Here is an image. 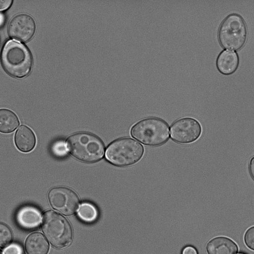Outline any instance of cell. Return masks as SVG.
I'll return each mask as SVG.
<instances>
[{"label":"cell","mask_w":254,"mask_h":254,"mask_svg":"<svg viewBox=\"0 0 254 254\" xmlns=\"http://www.w3.org/2000/svg\"><path fill=\"white\" fill-rule=\"evenodd\" d=\"M0 58L3 69L15 77L26 76L32 67L33 58L30 50L24 44L14 40L5 43Z\"/></svg>","instance_id":"obj_1"},{"label":"cell","mask_w":254,"mask_h":254,"mask_svg":"<svg viewBox=\"0 0 254 254\" xmlns=\"http://www.w3.org/2000/svg\"><path fill=\"white\" fill-rule=\"evenodd\" d=\"M68 150L76 159L85 163H95L103 157L105 146L97 135L87 132H79L66 141Z\"/></svg>","instance_id":"obj_2"},{"label":"cell","mask_w":254,"mask_h":254,"mask_svg":"<svg viewBox=\"0 0 254 254\" xmlns=\"http://www.w3.org/2000/svg\"><path fill=\"white\" fill-rule=\"evenodd\" d=\"M42 230L51 245L57 249L68 247L73 237L72 227L69 222L58 213L46 211L43 215Z\"/></svg>","instance_id":"obj_3"},{"label":"cell","mask_w":254,"mask_h":254,"mask_svg":"<svg viewBox=\"0 0 254 254\" xmlns=\"http://www.w3.org/2000/svg\"><path fill=\"white\" fill-rule=\"evenodd\" d=\"M144 148L138 141L130 137L118 138L108 146L106 158L118 167H127L135 164L142 157Z\"/></svg>","instance_id":"obj_4"},{"label":"cell","mask_w":254,"mask_h":254,"mask_svg":"<svg viewBox=\"0 0 254 254\" xmlns=\"http://www.w3.org/2000/svg\"><path fill=\"white\" fill-rule=\"evenodd\" d=\"M130 133L132 137L146 145L160 146L169 138V126L160 118L148 117L134 124Z\"/></svg>","instance_id":"obj_5"},{"label":"cell","mask_w":254,"mask_h":254,"mask_svg":"<svg viewBox=\"0 0 254 254\" xmlns=\"http://www.w3.org/2000/svg\"><path fill=\"white\" fill-rule=\"evenodd\" d=\"M218 36L221 45L224 48L240 49L244 45L248 36L244 18L238 13L229 14L221 23Z\"/></svg>","instance_id":"obj_6"},{"label":"cell","mask_w":254,"mask_h":254,"mask_svg":"<svg viewBox=\"0 0 254 254\" xmlns=\"http://www.w3.org/2000/svg\"><path fill=\"white\" fill-rule=\"evenodd\" d=\"M48 199L54 209L67 216L73 215L79 203L76 193L71 189L64 187L52 189L48 193Z\"/></svg>","instance_id":"obj_7"},{"label":"cell","mask_w":254,"mask_h":254,"mask_svg":"<svg viewBox=\"0 0 254 254\" xmlns=\"http://www.w3.org/2000/svg\"><path fill=\"white\" fill-rule=\"evenodd\" d=\"M202 131L199 123L195 119L185 117L176 120L171 127L172 139L180 143H190L196 140Z\"/></svg>","instance_id":"obj_8"},{"label":"cell","mask_w":254,"mask_h":254,"mask_svg":"<svg viewBox=\"0 0 254 254\" xmlns=\"http://www.w3.org/2000/svg\"><path fill=\"white\" fill-rule=\"evenodd\" d=\"M36 30V23L30 14L20 13L13 16L7 25L8 35L17 40L26 42L34 36Z\"/></svg>","instance_id":"obj_9"},{"label":"cell","mask_w":254,"mask_h":254,"mask_svg":"<svg viewBox=\"0 0 254 254\" xmlns=\"http://www.w3.org/2000/svg\"><path fill=\"white\" fill-rule=\"evenodd\" d=\"M16 219L18 224L26 229H33L39 226L42 215L40 210L32 206H24L17 212Z\"/></svg>","instance_id":"obj_10"},{"label":"cell","mask_w":254,"mask_h":254,"mask_svg":"<svg viewBox=\"0 0 254 254\" xmlns=\"http://www.w3.org/2000/svg\"><path fill=\"white\" fill-rule=\"evenodd\" d=\"M208 254H236L238 250L237 244L231 239L220 236L210 240L206 246Z\"/></svg>","instance_id":"obj_11"},{"label":"cell","mask_w":254,"mask_h":254,"mask_svg":"<svg viewBox=\"0 0 254 254\" xmlns=\"http://www.w3.org/2000/svg\"><path fill=\"white\" fill-rule=\"evenodd\" d=\"M15 143L17 148L24 152L31 151L36 144V137L33 131L28 127L21 126L15 134Z\"/></svg>","instance_id":"obj_12"},{"label":"cell","mask_w":254,"mask_h":254,"mask_svg":"<svg viewBox=\"0 0 254 254\" xmlns=\"http://www.w3.org/2000/svg\"><path fill=\"white\" fill-rule=\"evenodd\" d=\"M239 62V57L237 53L230 50H224L217 57L216 65L221 73L229 74L236 70Z\"/></svg>","instance_id":"obj_13"},{"label":"cell","mask_w":254,"mask_h":254,"mask_svg":"<svg viewBox=\"0 0 254 254\" xmlns=\"http://www.w3.org/2000/svg\"><path fill=\"white\" fill-rule=\"evenodd\" d=\"M25 249L28 254H47L49 245L41 233L34 232L27 238L25 242Z\"/></svg>","instance_id":"obj_14"},{"label":"cell","mask_w":254,"mask_h":254,"mask_svg":"<svg viewBox=\"0 0 254 254\" xmlns=\"http://www.w3.org/2000/svg\"><path fill=\"white\" fill-rule=\"evenodd\" d=\"M19 125L17 116L12 111L6 109L0 110V131L3 133L13 131Z\"/></svg>","instance_id":"obj_15"},{"label":"cell","mask_w":254,"mask_h":254,"mask_svg":"<svg viewBox=\"0 0 254 254\" xmlns=\"http://www.w3.org/2000/svg\"><path fill=\"white\" fill-rule=\"evenodd\" d=\"M97 210L91 203H82L79 206L77 215L80 219L85 222H92L95 220L97 216Z\"/></svg>","instance_id":"obj_16"},{"label":"cell","mask_w":254,"mask_h":254,"mask_svg":"<svg viewBox=\"0 0 254 254\" xmlns=\"http://www.w3.org/2000/svg\"><path fill=\"white\" fill-rule=\"evenodd\" d=\"M12 239V232L9 228L5 224L0 223V246L4 248Z\"/></svg>","instance_id":"obj_17"},{"label":"cell","mask_w":254,"mask_h":254,"mask_svg":"<svg viewBox=\"0 0 254 254\" xmlns=\"http://www.w3.org/2000/svg\"><path fill=\"white\" fill-rule=\"evenodd\" d=\"M67 144L64 140H58L55 142L52 146L53 153L58 157L65 156L67 153Z\"/></svg>","instance_id":"obj_18"},{"label":"cell","mask_w":254,"mask_h":254,"mask_svg":"<svg viewBox=\"0 0 254 254\" xmlns=\"http://www.w3.org/2000/svg\"><path fill=\"white\" fill-rule=\"evenodd\" d=\"M244 241L246 246L254 251V226L247 230L244 236Z\"/></svg>","instance_id":"obj_19"},{"label":"cell","mask_w":254,"mask_h":254,"mask_svg":"<svg viewBox=\"0 0 254 254\" xmlns=\"http://www.w3.org/2000/svg\"><path fill=\"white\" fill-rule=\"evenodd\" d=\"M3 254H23V249L18 244H12L4 249Z\"/></svg>","instance_id":"obj_20"},{"label":"cell","mask_w":254,"mask_h":254,"mask_svg":"<svg viewBox=\"0 0 254 254\" xmlns=\"http://www.w3.org/2000/svg\"><path fill=\"white\" fill-rule=\"evenodd\" d=\"M12 1L11 0H0V9L4 10L9 7Z\"/></svg>","instance_id":"obj_21"},{"label":"cell","mask_w":254,"mask_h":254,"mask_svg":"<svg viewBox=\"0 0 254 254\" xmlns=\"http://www.w3.org/2000/svg\"><path fill=\"white\" fill-rule=\"evenodd\" d=\"M182 254H197V253L193 247L188 246L183 249Z\"/></svg>","instance_id":"obj_22"},{"label":"cell","mask_w":254,"mask_h":254,"mask_svg":"<svg viewBox=\"0 0 254 254\" xmlns=\"http://www.w3.org/2000/svg\"><path fill=\"white\" fill-rule=\"evenodd\" d=\"M249 169L250 174L251 175L253 179L254 180V156H253V157L250 161Z\"/></svg>","instance_id":"obj_23"},{"label":"cell","mask_w":254,"mask_h":254,"mask_svg":"<svg viewBox=\"0 0 254 254\" xmlns=\"http://www.w3.org/2000/svg\"></svg>","instance_id":"obj_24"},{"label":"cell","mask_w":254,"mask_h":254,"mask_svg":"<svg viewBox=\"0 0 254 254\" xmlns=\"http://www.w3.org/2000/svg\"><path fill=\"white\" fill-rule=\"evenodd\" d=\"M1 254H3L2 253V252H1Z\"/></svg>","instance_id":"obj_25"}]
</instances>
